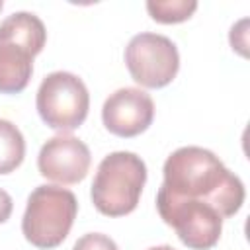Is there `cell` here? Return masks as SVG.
<instances>
[{
    "instance_id": "obj_4",
    "label": "cell",
    "mask_w": 250,
    "mask_h": 250,
    "mask_svg": "<svg viewBox=\"0 0 250 250\" xmlns=\"http://www.w3.org/2000/svg\"><path fill=\"white\" fill-rule=\"evenodd\" d=\"M35 107L47 127L68 133L86 121L90 94L82 78L66 70H55L41 80Z\"/></svg>"
},
{
    "instance_id": "obj_15",
    "label": "cell",
    "mask_w": 250,
    "mask_h": 250,
    "mask_svg": "<svg viewBox=\"0 0 250 250\" xmlns=\"http://www.w3.org/2000/svg\"><path fill=\"white\" fill-rule=\"evenodd\" d=\"M148 250H174V248L168 246V244H162V246H152V248H148Z\"/></svg>"
},
{
    "instance_id": "obj_3",
    "label": "cell",
    "mask_w": 250,
    "mask_h": 250,
    "mask_svg": "<svg viewBox=\"0 0 250 250\" xmlns=\"http://www.w3.org/2000/svg\"><path fill=\"white\" fill-rule=\"evenodd\" d=\"M78 213L76 195L59 186H37L25 203L21 232L35 248L51 250L64 242Z\"/></svg>"
},
{
    "instance_id": "obj_6",
    "label": "cell",
    "mask_w": 250,
    "mask_h": 250,
    "mask_svg": "<svg viewBox=\"0 0 250 250\" xmlns=\"http://www.w3.org/2000/svg\"><path fill=\"white\" fill-rule=\"evenodd\" d=\"M125 64L131 78L143 88H164L180 70V53L170 37L145 31L127 43Z\"/></svg>"
},
{
    "instance_id": "obj_2",
    "label": "cell",
    "mask_w": 250,
    "mask_h": 250,
    "mask_svg": "<svg viewBox=\"0 0 250 250\" xmlns=\"http://www.w3.org/2000/svg\"><path fill=\"white\" fill-rule=\"evenodd\" d=\"M146 182V164L129 150H115L98 164L90 197L105 217H123L137 209Z\"/></svg>"
},
{
    "instance_id": "obj_8",
    "label": "cell",
    "mask_w": 250,
    "mask_h": 250,
    "mask_svg": "<svg viewBox=\"0 0 250 250\" xmlns=\"http://www.w3.org/2000/svg\"><path fill=\"white\" fill-rule=\"evenodd\" d=\"M154 119V102L141 88H119L102 107L104 127L123 139L145 133Z\"/></svg>"
},
{
    "instance_id": "obj_13",
    "label": "cell",
    "mask_w": 250,
    "mask_h": 250,
    "mask_svg": "<svg viewBox=\"0 0 250 250\" xmlns=\"http://www.w3.org/2000/svg\"><path fill=\"white\" fill-rule=\"evenodd\" d=\"M72 250H119L115 240L109 238L107 234H102V232H88L84 236H80Z\"/></svg>"
},
{
    "instance_id": "obj_14",
    "label": "cell",
    "mask_w": 250,
    "mask_h": 250,
    "mask_svg": "<svg viewBox=\"0 0 250 250\" xmlns=\"http://www.w3.org/2000/svg\"><path fill=\"white\" fill-rule=\"evenodd\" d=\"M12 209H14V201H12L10 193H8V191H4V189L0 188V225H2V223H6V221L10 219Z\"/></svg>"
},
{
    "instance_id": "obj_11",
    "label": "cell",
    "mask_w": 250,
    "mask_h": 250,
    "mask_svg": "<svg viewBox=\"0 0 250 250\" xmlns=\"http://www.w3.org/2000/svg\"><path fill=\"white\" fill-rule=\"evenodd\" d=\"M25 156V139L8 119L0 117V174L14 172Z\"/></svg>"
},
{
    "instance_id": "obj_16",
    "label": "cell",
    "mask_w": 250,
    "mask_h": 250,
    "mask_svg": "<svg viewBox=\"0 0 250 250\" xmlns=\"http://www.w3.org/2000/svg\"><path fill=\"white\" fill-rule=\"evenodd\" d=\"M2 8H4V2H2V0H0V12H2Z\"/></svg>"
},
{
    "instance_id": "obj_7",
    "label": "cell",
    "mask_w": 250,
    "mask_h": 250,
    "mask_svg": "<svg viewBox=\"0 0 250 250\" xmlns=\"http://www.w3.org/2000/svg\"><path fill=\"white\" fill-rule=\"evenodd\" d=\"M92 164L90 148L78 137L61 133L49 139L37 156L39 174L57 184H78L86 178Z\"/></svg>"
},
{
    "instance_id": "obj_5",
    "label": "cell",
    "mask_w": 250,
    "mask_h": 250,
    "mask_svg": "<svg viewBox=\"0 0 250 250\" xmlns=\"http://www.w3.org/2000/svg\"><path fill=\"white\" fill-rule=\"evenodd\" d=\"M156 209L160 219L176 230L180 242L189 250H211L221 238L225 219L215 207L203 201L178 197L160 188Z\"/></svg>"
},
{
    "instance_id": "obj_1",
    "label": "cell",
    "mask_w": 250,
    "mask_h": 250,
    "mask_svg": "<svg viewBox=\"0 0 250 250\" xmlns=\"http://www.w3.org/2000/svg\"><path fill=\"white\" fill-rule=\"evenodd\" d=\"M162 189L172 195L203 201L215 207L223 219L240 211L246 191L242 180L232 174L211 150L182 146L174 150L162 168Z\"/></svg>"
},
{
    "instance_id": "obj_9",
    "label": "cell",
    "mask_w": 250,
    "mask_h": 250,
    "mask_svg": "<svg viewBox=\"0 0 250 250\" xmlns=\"http://www.w3.org/2000/svg\"><path fill=\"white\" fill-rule=\"evenodd\" d=\"M35 53L10 39H0V94H20L33 74Z\"/></svg>"
},
{
    "instance_id": "obj_12",
    "label": "cell",
    "mask_w": 250,
    "mask_h": 250,
    "mask_svg": "<svg viewBox=\"0 0 250 250\" xmlns=\"http://www.w3.org/2000/svg\"><path fill=\"white\" fill-rule=\"evenodd\" d=\"M197 10L195 0H148L146 12L158 23H180L193 16Z\"/></svg>"
},
{
    "instance_id": "obj_10",
    "label": "cell",
    "mask_w": 250,
    "mask_h": 250,
    "mask_svg": "<svg viewBox=\"0 0 250 250\" xmlns=\"http://www.w3.org/2000/svg\"><path fill=\"white\" fill-rule=\"evenodd\" d=\"M0 39L18 41L39 55L47 41V29H45V23L35 14L14 12L12 16L0 21Z\"/></svg>"
}]
</instances>
